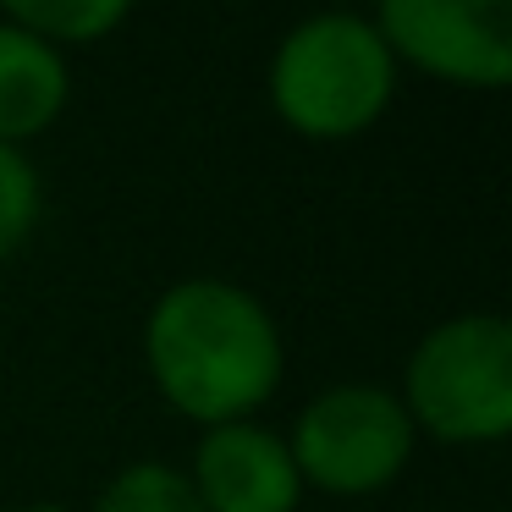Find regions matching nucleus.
I'll return each instance as SVG.
<instances>
[{
    "label": "nucleus",
    "instance_id": "1a4fd4ad",
    "mask_svg": "<svg viewBox=\"0 0 512 512\" xmlns=\"http://www.w3.org/2000/svg\"><path fill=\"white\" fill-rule=\"evenodd\" d=\"M94 512H204L193 496L188 474L171 463H127L122 474L105 479Z\"/></svg>",
    "mask_w": 512,
    "mask_h": 512
},
{
    "label": "nucleus",
    "instance_id": "0eeeda50",
    "mask_svg": "<svg viewBox=\"0 0 512 512\" xmlns=\"http://www.w3.org/2000/svg\"><path fill=\"white\" fill-rule=\"evenodd\" d=\"M72 100L67 56L0 17V144L23 149L56 127Z\"/></svg>",
    "mask_w": 512,
    "mask_h": 512
},
{
    "label": "nucleus",
    "instance_id": "6e6552de",
    "mask_svg": "<svg viewBox=\"0 0 512 512\" xmlns=\"http://www.w3.org/2000/svg\"><path fill=\"white\" fill-rule=\"evenodd\" d=\"M0 17L67 56L78 45H100L105 34H116L127 23V6L122 0H12Z\"/></svg>",
    "mask_w": 512,
    "mask_h": 512
},
{
    "label": "nucleus",
    "instance_id": "423d86ee",
    "mask_svg": "<svg viewBox=\"0 0 512 512\" xmlns=\"http://www.w3.org/2000/svg\"><path fill=\"white\" fill-rule=\"evenodd\" d=\"M182 474H188L204 512H298L303 501V479L292 468L287 435H276L259 419L204 430Z\"/></svg>",
    "mask_w": 512,
    "mask_h": 512
},
{
    "label": "nucleus",
    "instance_id": "f03ea898",
    "mask_svg": "<svg viewBox=\"0 0 512 512\" xmlns=\"http://www.w3.org/2000/svg\"><path fill=\"white\" fill-rule=\"evenodd\" d=\"M265 94L287 133L309 144H347L391 111L397 61L369 17L320 12L281 34Z\"/></svg>",
    "mask_w": 512,
    "mask_h": 512
},
{
    "label": "nucleus",
    "instance_id": "f257e3e1",
    "mask_svg": "<svg viewBox=\"0 0 512 512\" xmlns=\"http://www.w3.org/2000/svg\"><path fill=\"white\" fill-rule=\"evenodd\" d=\"M144 369L155 391L199 430L254 419L287 375L281 325L265 298L221 276H188L144 320Z\"/></svg>",
    "mask_w": 512,
    "mask_h": 512
},
{
    "label": "nucleus",
    "instance_id": "7ed1b4c3",
    "mask_svg": "<svg viewBox=\"0 0 512 512\" xmlns=\"http://www.w3.org/2000/svg\"><path fill=\"white\" fill-rule=\"evenodd\" d=\"M413 435L441 446H496L512 430V325L452 314L419 336L397 391Z\"/></svg>",
    "mask_w": 512,
    "mask_h": 512
},
{
    "label": "nucleus",
    "instance_id": "39448f33",
    "mask_svg": "<svg viewBox=\"0 0 512 512\" xmlns=\"http://www.w3.org/2000/svg\"><path fill=\"white\" fill-rule=\"evenodd\" d=\"M369 23L391 61L463 89H501L512 78L507 0H386Z\"/></svg>",
    "mask_w": 512,
    "mask_h": 512
},
{
    "label": "nucleus",
    "instance_id": "9b49d317",
    "mask_svg": "<svg viewBox=\"0 0 512 512\" xmlns=\"http://www.w3.org/2000/svg\"><path fill=\"white\" fill-rule=\"evenodd\" d=\"M17 512H72V507H56V501H34V507H17Z\"/></svg>",
    "mask_w": 512,
    "mask_h": 512
},
{
    "label": "nucleus",
    "instance_id": "9d476101",
    "mask_svg": "<svg viewBox=\"0 0 512 512\" xmlns=\"http://www.w3.org/2000/svg\"><path fill=\"white\" fill-rule=\"evenodd\" d=\"M45 210V188H39V171L23 149L0 144V265L28 243V232L39 226Z\"/></svg>",
    "mask_w": 512,
    "mask_h": 512
},
{
    "label": "nucleus",
    "instance_id": "20e7f679",
    "mask_svg": "<svg viewBox=\"0 0 512 512\" xmlns=\"http://www.w3.org/2000/svg\"><path fill=\"white\" fill-rule=\"evenodd\" d=\"M413 446H419V435H413V419L402 413L397 391L375 386V380H342V386L314 391L287 435L303 490H320L336 501H364L391 490L408 468Z\"/></svg>",
    "mask_w": 512,
    "mask_h": 512
}]
</instances>
